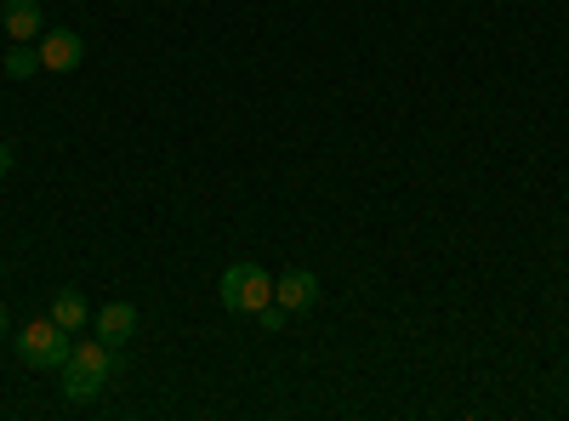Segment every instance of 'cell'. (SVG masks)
<instances>
[{
    "label": "cell",
    "mask_w": 569,
    "mask_h": 421,
    "mask_svg": "<svg viewBox=\"0 0 569 421\" xmlns=\"http://www.w3.org/2000/svg\"><path fill=\"white\" fill-rule=\"evenodd\" d=\"M0 268H7V257H0Z\"/></svg>",
    "instance_id": "obj_13"
},
{
    "label": "cell",
    "mask_w": 569,
    "mask_h": 421,
    "mask_svg": "<svg viewBox=\"0 0 569 421\" xmlns=\"http://www.w3.org/2000/svg\"><path fill=\"white\" fill-rule=\"evenodd\" d=\"M0 177H12V143H0Z\"/></svg>",
    "instance_id": "obj_11"
},
{
    "label": "cell",
    "mask_w": 569,
    "mask_h": 421,
    "mask_svg": "<svg viewBox=\"0 0 569 421\" xmlns=\"http://www.w3.org/2000/svg\"><path fill=\"white\" fill-rule=\"evenodd\" d=\"M40 74V46H12L7 52V80H29Z\"/></svg>",
    "instance_id": "obj_9"
},
{
    "label": "cell",
    "mask_w": 569,
    "mask_h": 421,
    "mask_svg": "<svg viewBox=\"0 0 569 421\" xmlns=\"http://www.w3.org/2000/svg\"><path fill=\"white\" fill-rule=\"evenodd\" d=\"M0 337H7V308H0Z\"/></svg>",
    "instance_id": "obj_12"
},
{
    "label": "cell",
    "mask_w": 569,
    "mask_h": 421,
    "mask_svg": "<svg viewBox=\"0 0 569 421\" xmlns=\"http://www.w3.org/2000/svg\"><path fill=\"white\" fill-rule=\"evenodd\" d=\"M217 291H222V308H228V313H251V319H257V313L273 302V279H268L262 262L246 257V262H228V268H222V285H217Z\"/></svg>",
    "instance_id": "obj_2"
},
{
    "label": "cell",
    "mask_w": 569,
    "mask_h": 421,
    "mask_svg": "<svg viewBox=\"0 0 569 421\" xmlns=\"http://www.w3.org/2000/svg\"><path fill=\"white\" fill-rule=\"evenodd\" d=\"M284 319H291V313H284L279 302H268V308L257 313V324H262V331H284Z\"/></svg>",
    "instance_id": "obj_10"
},
{
    "label": "cell",
    "mask_w": 569,
    "mask_h": 421,
    "mask_svg": "<svg viewBox=\"0 0 569 421\" xmlns=\"http://www.w3.org/2000/svg\"><path fill=\"white\" fill-rule=\"evenodd\" d=\"M0 23H7L12 40H34V34H46L40 0H0Z\"/></svg>",
    "instance_id": "obj_7"
},
{
    "label": "cell",
    "mask_w": 569,
    "mask_h": 421,
    "mask_svg": "<svg viewBox=\"0 0 569 421\" xmlns=\"http://www.w3.org/2000/svg\"><path fill=\"white\" fill-rule=\"evenodd\" d=\"M114 348L103 342V337H86V342H74L69 348V359H63V370H58V382H63V393L74 399V404H91L103 388H109V377H114Z\"/></svg>",
    "instance_id": "obj_1"
},
{
    "label": "cell",
    "mask_w": 569,
    "mask_h": 421,
    "mask_svg": "<svg viewBox=\"0 0 569 421\" xmlns=\"http://www.w3.org/2000/svg\"><path fill=\"white\" fill-rule=\"evenodd\" d=\"M69 331L46 313V319H29L23 331H18V359L29 364V370H63V359H69Z\"/></svg>",
    "instance_id": "obj_3"
},
{
    "label": "cell",
    "mask_w": 569,
    "mask_h": 421,
    "mask_svg": "<svg viewBox=\"0 0 569 421\" xmlns=\"http://www.w3.org/2000/svg\"><path fill=\"white\" fill-rule=\"evenodd\" d=\"M273 302H279L284 313H308V308L319 302V273H308V268H291L284 279H273Z\"/></svg>",
    "instance_id": "obj_5"
},
{
    "label": "cell",
    "mask_w": 569,
    "mask_h": 421,
    "mask_svg": "<svg viewBox=\"0 0 569 421\" xmlns=\"http://www.w3.org/2000/svg\"><path fill=\"white\" fill-rule=\"evenodd\" d=\"M91 331H98L109 348H126L137 337V308L131 302H103L98 313H91Z\"/></svg>",
    "instance_id": "obj_6"
},
{
    "label": "cell",
    "mask_w": 569,
    "mask_h": 421,
    "mask_svg": "<svg viewBox=\"0 0 569 421\" xmlns=\"http://www.w3.org/2000/svg\"><path fill=\"white\" fill-rule=\"evenodd\" d=\"M52 319L74 337V331H86V324H91V302H86L80 291H58V297H52Z\"/></svg>",
    "instance_id": "obj_8"
},
{
    "label": "cell",
    "mask_w": 569,
    "mask_h": 421,
    "mask_svg": "<svg viewBox=\"0 0 569 421\" xmlns=\"http://www.w3.org/2000/svg\"><path fill=\"white\" fill-rule=\"evenodd\" d=\"M80 58H86V40L74 29H46L40 34V69L69 74V69H80Z\"/></svg>",
    "instance_id": "obj_4"
}]
</instances>
